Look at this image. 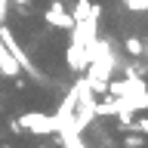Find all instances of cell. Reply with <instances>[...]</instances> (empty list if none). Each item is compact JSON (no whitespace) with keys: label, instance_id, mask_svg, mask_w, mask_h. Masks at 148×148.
I'll return each mask as SVG.
<instances>
[{"label":"cell","instance_id":"obj_1","mask_svg":"<svg viewBox=\"0 0 148 148\" xmlns=\"http://www.w3.org/2000/svg\"><path fill=\"white\" fill-rule=\"evenodd\" d=\"M12 130H16V133H59V130H62V120L34 111V114H25V117L12 120Z\"/></svg>","mask_w":148,"mask_h":148},{"label":"cell","instance_id":"obj_2","mask_svg":"<svg viewBox=\"0 0 148 148\" xmlns=\"http://www.w3.org/2000/svg\"><path fill=\"white\" fill-rule=\"evenodd\" d=\"M46 22L56 25V28H71V25H74V16L62 12V3H53V9L46 12Z\"/></svg>","mask_w":148,"mask_h":148},{"label":"cell","instance_id":"obj_3","mask_svg":"<svg viewBox=\"0 0 148 148\" xmlns=\"http://www.w3.org/2000/svg\"><path fill=\"white\" fill-rule=\"evenodd\" d=\"M0 71L6 77H16L18 74V62H16V56L6 49V43H0Z\"/></svg>","mask_w":148,"mask_h":148},{"label":"cell","instance_id":"obj_4","mask_svg":"<svg viewBox=\"0 0 148 148\" xmlns=\"http://www.w3.org/2000/svg\"><path fill=\"white\" fill-rule=\"evenodd\" d=\"M86 16H92V6L86 3V0H80L77 9H74V18H86Z\"/></svg>","mask_w":148,"mask_h":148},{"label":"cell","instance_id":"obj_5","mask_svg":"<svg viewBox=\"0 0 148 148\" xmlns=\"http://www.w3.org/2000/svg\"><path fill=\"white\" fill-rule=\"evenodd\" d=\"M127 49H130V56H142V53H145L142 40H136V37H133V40H127Z\"/></svg>","mask_w":148,"mask_h":148},{"label":"cell","instance_id":"obj_6","mask_svg":"<svg viewBox=\"0 0 148 148\" xmlns=\"http://www.w3.org/2000/svg\"><path fill=\"white\" fill-rule=\"evenodd\" d=\"M123 145H127V148H142V145H148V142H145V139H139V136H127V139H123Z\"/></svg>","mask_w":148,"mask_h":148},{"label":"cell","instance_id":"obj_7","mask_svg":"<svg viewBox=\"0 0 148 148\" xmlns=\"http://www.w3.org/2000/svg\"><path fill=\"white\" fill-rule=\"evenodd\" d=\"M130 9H148V0H123Z\"/></svg>","mask_w":148,"mask_h":148},{"label":"cell","instance_id":"obj_8","mask_svg":"<svg viewBox=\"0 0 148 148\" xmlns=\"http://www.w3.org/2000/svg\"><path fill=\"white\" fill-rule=\"evenodd\" d=\"M3 16H6V0H0V22H3Z\"/></svg>","mask_w":148,"mask_h":148},{"label":"cell","instance_id":"obj_9","mask_svg":"<svg viewBox=\"0 0 148 148\" xmlns=\"http://www.w3.org/2000/svg\"><path fill=\"white\" fill-rule=\"evenodd\" d=\"M12 3H18V6H22V9H25V6H28V0H12Z\"/></svg>","mask_w":148,"mask_h":148},{"label":"cell","instance_id":"obj_10","mask_svg":"<svg viewBox=\"0 0 148 148\" xmlns=\"http://www.w3.org/2000/svg\"><path fill=\"white\" fill-rule=\"evenodd\" d=\"M0 148H12V145H0Z\"/></svg>","mask_w":148,"mask_h":148}]
</instances>
